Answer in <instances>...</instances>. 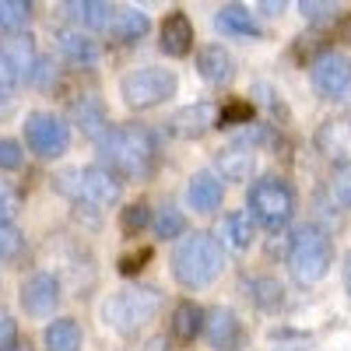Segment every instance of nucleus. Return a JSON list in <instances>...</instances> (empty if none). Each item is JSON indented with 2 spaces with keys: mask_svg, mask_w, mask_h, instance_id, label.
<instances>
[{
  "mask_svg": "<svg viewBox=\"0 0 351 351\" xmlns=\"http://www.w3.org/2000/svg\"><path fill=\"white\" fill-rule=\"evenodd\" d=\"M99 162L112 176H127V180H148L158 162V144L152 130L144 127H109L99 141Z\"/></svg>",
  "mask_w": 351,
  "mask_h": 351,
  "instance_id": "1",
  "label": "nucleus"
},
{
  "mask_svg": "<svg viewBox=\"0 0 351 351\" xmlns=\"http://www.w3.org/2000/svg\"><path fill=\"white\" fill-rule=\"evenodd\" d=\"M148 260H152V250H137V253L123 256V260H120V274H137Z\"/></svg>",
  "mask_w": 351,
  "mask_h": 351,
  "instance_id": "37",
  "label": "nucleus"
},
{
  "mask_svg": "<svg viewBox=\"0 0 351 351\" xmlns=\"http://www.w3.org/2000/svg\"><path fill=\"white\" fill-rule=\"evenodd\" d=\"M316 144H319V152H324L330 162H344L351 155V123L348 120L324 123L319 134H316Z\"/></svg>",
  "mask_w": 351,
  "mask_h": 351,
  "instance_id": "19",
  "label": "nucleus"
},
{
  "mask_svg": "<svg viewBox=\"0 0 351 351\" xmlns=\"http://www.w3.org/2000/svg\"><path fill=\"white\" fill-rule=\"evenodd\" d=\"M341 32H344V39L351 43V18H344V28H341Z\"/></svg>",
  "mask_w": 351,
  "mask_h": 351,
  "instance_id": "42",
  "label": "nucleus"
},
{
  "mask_svg": "<svg viewBox=\"0 0 351 351\" xmlns=\"http://www.w3.org/2000/svg\"><path fill=\"white\" fill-rule=\"evenodd\" d=\"M299 11H302V18H309V21H330V18L337 14V4H327V0H302Z\"/></svg>",
  "mask_w": 351,
  "mask_h": 351,
  "instance_id": "33",
  "label": "nucleus"
},
{
  "mask_svg": "<svg viewBox=\"0 0 351 351\" xmlns=\"http://www.w3.org/2000/svg\"><path fill=\"white\" fill-rule=\"evenodd\" d=\"M186 232V218L180 208H172V204H162V211L155 215V236L158 239H180Z\"/></svg>",
  "mask_w": 351,
  "mask_h": 351,
  "instance_id": "28",
  "label": "nucleus"
},
{
  "mask_svg": "<svg viewBox=\"0 0 351 351\" xmlns=\"http://www.w3.org/2000/svg\"><path fill=\"white\" fill-rule=\"evenodd\" d=\"M148 36V18L141 11H116L109 28H106V39L116 43V46H134Z\"/></svg>",
  "mask_w": 351,
  "mask_h": 351,
  "instance_id": "15",
  "label": "nucleus"
},
{
  "mask_svg": "<svg viewBox=\"0 0 351 351\" xmlns=\"http://www.w3.org/2000/svg\"><path fill=\"white\" fill-rule=\"evenodd\" d=\"M0 169H21V144L18 141H0Z\"/></svg>",
  "mask_w": 351,
  "mask_h": 351,
  "instance_id": "34",
  "label": "nucleus"
},
{
  "mask_svg": "<svg viewBox=\"0 0 351 351\" xmlns=\"http://www.w3.org/2000/svg\"><path fill=\"white\" fill-rule=\"evenodd\" d=\"M225 271V253L221 243L211 232H190L172 250V274L186 288H204Z\"/></svg>",
  "mask_w": 351,
  "mask_h": 351,
  "instance_id": "2",
  "label": "nucleus"
},
{
  "mask_svg": "<svg viewBox=\"0 0 351 351\" xmlns=\"http://www.w3.org/2000/svg\"><path fill=\"white\" fill-rule=\"evenodd\" d=\"M221 197H225V190H221V183H218V176H211V172L193 176L190 186H186V204H190L197 215H211V211H218Z\"/></svg>",
  "mask_w": 351,
  "mask_h": 351,
  "instance_id": "14",
  "label": "nucleus"
},
{
  "mask_svg": "<svg viewBox=\"0 0 351 351\" xmlns=\"http://www.w3.org/2000/svg\"><path fill=\"white\" fill-rule=\"evenodd\" d=\"M250 215L263 228L278 232L291 221V215H295V193H291V186L285 180L267 176V180L253 183V190H250Z\"/></svg>",
  "mask_w": 351,
  "mask_h": 351,
  "instance_id": "6",
  "label": "nucleus"
},
{
  "mask_svg": "<svg viewBox=\"0 0 351 351\" xmlns=\"http://www.w3.org/2000/svg\"><path fill=\"white\" fill-rule=\"evenodd\" d=\"M218 243L228 250H246L253 243V218H246V211H232L218 221Z\"/></svg>",
  "mask_w": 351,
  "mask_h": 351,
  "instance_id": "22",
  "label": "nucleus"
},
{
  "mask_svg": "<svg viewBox=\"0 0 351 351\" xmlns=\"http://www.w3.org/2000/svg\"><path fill=\"white\" fill-rule=\"evenodd\" d=\"M25 253V236L14 221H0V260H18Z\"/></svg>",
  "mask_w": 351,
  "mask_h": 351,
  "instance_id": "29",
  "label": "nucleus"
},
{
  "mask_svg": "<svg viewBox=\"0 0 351 351\" xmlns=\"http://www.w3.org/2000/svg\"><path fill=\"white\" fill-rule=\"evenodd\" d=\"M56 306H60V281H56L49 271H39V274H32V278L21 285V309L28 316L43 319Z\"/></svg>",
  "mask_w": 351,
  "mask_h": 351,
  "instance_id": "10",
  "label": "nucleus"
},
{
  "mask_svg": "<svg viewBox=\"0 0 351 351\" xmlns=\"http://www.w3.org/2000/svg\"><path fill=\"white\" fill-rule=\"evenodd\" d=\"M152 221V211H148V204L137 200V204H127L123 215H120V228H123V236H137V232H144V225Z\"/></svg>",
  "mask_w": 351,
  "mask_h": 351,
  "instance_id": "30",
  "label": "nucleus"
},
{
  "mask_svg": "<svg viewBox=\"0 0 351 351\" xmlns=\"http://www.w3.org/2000/svg\"><path fill=\"white\" fill-rule=\"evenodd\" d=\"M158 306H162V295L155 288H130V291L112 295L102 306V316H106V324L116 327L120 334H137L144 324H152Z\"/></svg>",
  "mask_w": 351,
  "mask_h": 351,
  "instance_id": "4",
  "label": "nucleus"
},
{
  "mask_svg": "<svg viewBox=\"0 0 351 351\" xmlns=\"http://www.w3.org/2000/svg\"><path fill=\"white\" fill-rule=\"evenodd\" d=\"M197 71H200L204 81H211V84H228L232 74H236V64H232V53L225 46L211 43V46H204L197 53Z\"/></svg>",
  "mask_w": 351,
  "mask_h": 351,
  "instance_id": "13",
  "label": "nucleus"
},
{
  "mask_svg": "<svg viewBox=\"0 0 351 351\" xmlns=\"http://www.w3.org/2000/svg\"><path fill=\"white\" fill-rule=\"evenodd\" d=\"M18 341V327H14V316L0 309V351H11Z\"/></svg>",
  "mask_w": 351,
  "mask_h": 351,
  "instance_id": "35",
  "label": "nucleus"
},
{
  "mask_svg": "<svg viewBox=\"0 0 351 351\" xmlns=\"http://www.w3.org/2000/svg\"><path fill=\"white\" fill-rule=\"evenodd\" d=\"M158 43H162V49H165L169 56H186L190 46H193V25H190V18H186L183 11L169 14V18L162 21Z\"/></svg>",
  "mask_w": 351,
  "mask_h": 351,
  "instance_id": "16",
  "label": "nucleus"
},
{
  "mask_svg": "<svg viewBox=\"0 0 351 351\" xmlns=\"http://www.w3.org/2000/svg\"><path fill=\"white\" fill-rule=\"evenodd\" d=\"M25 141L39 158H60L71 144V134H67V123L53 112H32L25 120Z\"/></svg>",
  "mask_w": 351,
  "mask_h": 351,
  "instance_id": "8",
  "label": "nucleus"
},
{
  "mask_svg": "<svg viewBox=\"0 0 351 351\" xmlns=\"http://www.w3.org/2000/svg\"><path fill=\"white\" fill-rule=\"evenodd\" d=\"M313 88L324 99H341L351 88V60L344 53H327L313 64Z\"/></svg>",
  "mask_w": 351,
  "mask_h": 351,
  "instance_id": "9",
  "label": "nucleus"
},
{
  "mask_svg": "<svg viewBox=\"0 0 351 351\" xmlns=\"http://www.w3.org/2000/svg\"><path fill=\"white\" fill-rule=\"evenodd\" d=\"M348 204H351V193H348Z\"/></svg>",
  "mask_w": 351,
  "mask_h": 351,
  "instance_id": "44",
  "label": "nucleus"
},
{
  "mask_svg": "<svg viewBox=\"0 0 351 351\" xmlns=\"http://www.w3.org/2000/svg\"><path fill=\"white\" fill-rule=\"evenodd\" d=\"M204 319H208V313H204L197 302H180L172 309V337L180 344H190L204 330Z\"/></svg>",
  "mask_w": 351,
  "mask_h": 351,
  "instance_id": "23",
  "label": "nucleus"
},
{
  "mask_svg": "<svg viewBox=\"0 0 351 351\" xmlns=\"http://www.w3.org/2000/svg\"><path fill=\"white\" fill-rule=\"evenodd\" d=\"M0 49H4V56L11 60V67H14L18 81L36 74L39 56H36V43H32V36H25V32H21V36H11V39L0 43Z\"/></svg>",
  "mask_w": 351,
  "mask_h": 351,
  "instance_id": "20",
  "label": "nucleus"
},
{
  "mask_svg": "<svg viewBox=\"0 0 351 351\" xmlns=\"http://www.w3.org/2000/svg\"><path fill=\"white\" fill-rule=\"evenodd\" d=\"M250 295L256 306H278L281 302V285L271 281V278H250Z\"/></svg>",
  "mask_w": 351,
  "mask_h": 351,
  "instance_id": "31",
  "label": "nucleus"
},
{
  "mask_svg": "<svg viewBox=\"0 0 351 351\" xmlns=\"http://www.w3.org/2000/svg\"><path fill=\"white\" fill-rule=\"evenodd\" d=\"M81 348V327L74 319H56L46 327V351H77Z\"/></svg>",
  "mask_w": 351,
  "mask_h": 351,
  "instance_id": "27",
  "label": "nucleus"
},
{
  "mask_svg": "<svg viewBox=\"0 0 351 351\" xmlns=\"http://www.w3.org/2000/svg\"><path fill=\"white\" fill-rule=\"evenodd\" d=\"M60 49H64V56H67L71 64H81V67L99 60V46L88 39V36H77L74 28H64V32H60Z\"/></svg>",
  "mask_w": 351,
  "mask_h": 351,
  "instance_id": "25",
  "label": "nucleus"
},
{
  "mask_svg": "<svg viewBox=\"0 0 351 351\" xmlns=\"http://www.w3.org/2000/svg\"><path fill=\"white\" fill-rule=\"evenodd\" d=\"M344 288H348V295H351V253L344 260Z\"/></svg>",
  "mask_w": 351,
  "mask_h": 351,
  "instance_id": "40",
  "label": "nucleus"
},
{
  "mask_svg": "<svg viewBox=\"0 0 351 351\" xmlns=\"http://www.w3.org/2000/svg\"><path fill=\"white\" fill-rule=\"evenodd\" d=\"M250 120H253V106H250V102H243V99H232V102H225V106H221V120H218V127L250 123Z\"/></svg>",
  "mask_w": 351,
  "mask_h": 351,
  "instance_id": "32",
  "label": "nucleus"
},
{
  "mask_svg": "<svg viewBox=\"0 0 351 351\" xmlns=\"http://www.w3.org/2000/svg\"><path fill=\"white\" fill-rule=\"evenodd\" d=\"M71 116H74V123H77L88 137H95V141H102L106 130H109V123H106V106H102L95 95H84V99L71 102Z\"/></svg>",
  "mask_w": 351,
  "mask_h": 351,
  "instance_id": "18",
  "label": "nucleus"
},
{
  "mask_svg": "<svg viewBox=\"0 0 351 351\" xmlns=\"http://www.w3.org/2000/svg\"><path fill=\"white\" fill-rule=\"evenodd\" d=\"M204 334H208L215 351H232L246 341V330L232 309H211L208 319H204Z\"/></svg>",
  "mask_w": 351,
  "mask_h": 351,
  "instance_id": "12",
  "label": "nucleus"
},
{
  "mask_svg": "<svg viewBox=\"0 0 351 351\" xmlns=\"http://www.w3.org/2000/svg\"><path fill=\"white\" fill-rule=\"evenodd\" d=\"M71 200H81V204H92V208H106V204H116L123 193V183L102 165H92V169H71L56 180Z\"/></svg>",
  "mask_w": 351,
  "mask_h": 351,
  "instance_id": "5",
  "label": "nucleus"
},
{
  "mask_svg": "<svg viewBox=\"0 0 351 351\" xmlns=\"http://www.w3.org/2000/svg\"><path fill=\"white\" fill-rule=\"evenodd\" d=\"M18 193L8 186V183H0V221H11L14 218V211H18Z\"/></svg>",
  "mask_w": 351,
  "mask_h": 351,
  "instance_id": "36",
  "label": "nucleus"
},
{
  "mask_svg": "<svg viewBox=\"0 0 351 351\" xmlns=\"http://www.w3.org/2000/svg\"><path fill=\"white\" fill-rule=\"evenodd\" d=\"M288 271L299 285H316L330 267V239L327 232H319L316 225H302L288 243Z\"/></svg>",
  "mask_w": 351,
  "mask_h": 351,
  "instance_id": "3",
  "label": "nucleus"
},
{
  "mask_svg": "<svg viewBox=\"0 0 351 351\" xmlns=\"http://www.w3.org/2000/svg\"><path fill=\"white\" fill-rule=\"evenodd\" d=\"M281 351H302V348H281Z\"/></svg>",
  "mask_w": 351,
  "mask_h": 351,
  "instance_id": "43",
  "label": "nucleus"
},
{
  "mask_svg": "<svg viewBox=\"0 0 351 351\" xmlns=\"http://www.w3.org/2000/svg\"><path fill=\"white\" fill-rule=\"evenodd\" d=\"M64 14L84 28H109L112 21V4H106V0H77V4H64Z\"/></svg>",
  "mask_w": 351,
  "mask_h": 351,
  "instance_id": "24",
  "label": "nucleus"
},
{
  "mask_svg": "<svg viewBox=\"0 0 351 351\" xmlns=\"http://www.w3.org/2000/svg\"><path fill=\"white\" fill-rule=\"evenodd\" d=\"M120 95H123V102H127L134 112L155 109V106H162L165 99L176 95V74L165 71V67H144V71L123 74Z\"/></svg>",
  "mask_w": 351,
  "mask_h": 351,
  "instance_id": "7",
  "label": "nucleus"
},
{
  "mask_svg": "<svg viewBox=\"0 0 351 351\" xmlns=\"http://www.w3.org/2000/svg\"><path fill=\"white\" fill-rule=\"evenodd\" d=\"M218 120H221V109H215L211 102H193L176 112L169 127L176 137H204L211 127H218Z\"/></svg>",
  "mask_w": 351,
  "mask_h": 351,
  "instance_id": "11",
  "label": "nucleus"
},
{
  "mask_svg": "<svg viewBox=\"0 0 351 351\" xmlns=\"http://www.w3.org/2000/svg\"><path fill=\"white\" fill-rule=\"evenodd\" d=\"M260 11L271 14V18H278V14H281V4H260Z\"/></svg>",
  "mask_w": 351,
  "mask_h": 351,
  "instance_id": "41",
  "label": "nucleus"
},
{
  "mask_svg": "<svg viewBox=\"0 0 351 351\" xmlns=\"http://www.w3.org/2000/svg\"><path fill=\"white\" fill-rule=\"evenodd\" d=\"M215 25L221 32L236 36V39H260V25L253 21V14L243 8V4H225L215 18Z\"/></svg>",
  "mask_w": 351,
  "mask_h": 351,
  "instance_id": "21",
  "label": "nucleus"
},
{
  "mask_svg": "<svg viewBox=\"0 0 351 351\" xmlns=\"http://www.w3.org/2000/svg\"><path fill=\"white\" fill-rule=\"evenodd\" d=\"M18 81V74H14V67H11V60H8V56H4V49H0V84H14Z\"/></svg>",
  "mask_w": 351,
  "mask_h": 351,
  "instance_id": "39",
  "label": "nucleus"
},
{
  "mask_svg": "<svg viewBox=\"0 0 351 351\" xmlns=\"http://www.w3.org/2000/svg\"><path fill=\"white\" fill-rule=\"evenodd\" d=\"M215 165H218V172L225 176V180H232V183H243V180H250V176H253L256 155H253V148H246V144H232V148L218 152Z\"/></svg>",
  "mask_w": 351,
  "mask_h": 351,
  "instance_id": "17",
  "label": "nucleus"
},
{
  "mask_svg": "<svg viewBox=\"0 0 351 351\" xmlns=\"http://www.w3.org/2000/svg\"><path fill=\"white\" fill-rule=\"evenodd\" d=\"M32 14H36L32 0H0V32L18 36L21 28L32 21Z\"/></svg>",
  "mask_w": 351,
  "mask_h": 351,
  "instance_id": "26",
  "label": "nucleus"
},
{
  "mask_svg": "<svg viewBox=\"0 0 351 351\" xmlns=\"http://www.w3.org/2000/svg\"><path fill=\"white\" fill-rule=\"evenodd\" d=\"M14 106H18L14 92H11L8 84H0V120H4V116H11V112H14Z\"/></svg>",
  "mask_w": 351,
  "mask_h": 351,
  "instance_id": "38",
  "label": "nucleus"
}]
</instances>
